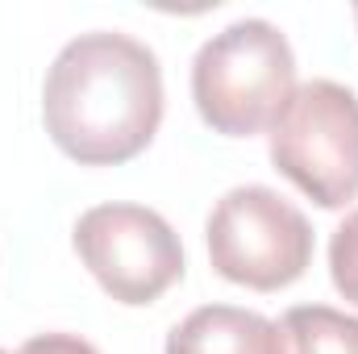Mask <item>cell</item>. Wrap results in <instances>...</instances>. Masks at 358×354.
<instances>
[{
  "label": "cell",
  "mask_w": 358,
  "mask_h": 354,
  "mask_svg": "<svg viewBox=\"0 0 358 354\" xmlns=\"http://www.w3.org/2000/svg\"><path fill=\"white\" fill-rule=\"evenodd\" d=\"M42 121L55 146L84 163L113 167L150 146L163 121V67L129 34H80L46 71Z\"/></svg>",
  "instance_id": "1"
},
{
  "label": "cell",
  "mask_w": 358,
  "mask_h": 354,
  "mask_svg": "<svg viewBox=\"0 0 358 354\" xmlns=\"http://www.w3.org/2000/svg\"><path fill=\"white\" fill-rule=\"evenodd\" d=\"M355 21H358V8H355Z\"/></svg>",
  "instance_id": "10"
},
{
  "label": "cell",
  "mask_w": 358,
  "mask_h": 354,
  "mask_svg": "<svg viewBox=\"0 0 358 354\" xmlns=\"http://www.w3.org/2000/svg\"><path fill=\"white\" fill-rule=\"evenodd\" d=\"M296 92V55L279 25L246 17L213 34L192 63V100L225 138L263 134Z\"/></svg>",
  "instance_id": "2"
},
{
  "label": "cell",
  "mask_w": 358,
  "mask_h": 354,
  "mask_svg": "<svg viewBox=\"0 0 358 354\" xmlns=\"http://www.w3.org/2000/svg\"><path fill=\"white\" fill-rule=\"evenodd\" d=\"M76 250L121 304H150L183 275L179 234L142 204H96L76 221Z\"/></svg>",
  "instance_id": "5"
},
{
  "label": "cell",
  "mask_w": 358,
  "mask_h": 354,
  "mask_svg": "<svg viewBox=\"0 0 358 354\" xmlns=\"http://www.w3.org/2000/svg\"><path fill=\"white\" fill-rule=\"evenodd\" d=\"M208 259L229 283L279 292L313 263V225L275 187H229L208 213Z\"/></svg>",
  "instance_id": "4"
},
{
  "label": "cell",
  "mask_w": 358,
  "mask_h": 354,
  "mask_svg": "<svg viewBox=\"0 0 358 354\" xmlns=\"http://www.w3.org/2000/svg\"><path fill=\"white\" fill-rule=\"evenodd\" d=\"M167 354H283V338L263 313L204 304L171 330Z\"/></svg>",
  "instance_id": "6"
},
{
  "label": "cell",
  "mask_w": 358,
  "mask_h": 354,
  "mask_svg": "<svg viewBox=\"0 0 358 354\" xmlns=\"http://www.w3.org/2000/svg\"><path fill=\"white\" fill-rule=\"evenodd\" d=\"M283 354H358V317L329 304H296L279 321Z\"/></svg>",
  "instance_id": "7"
},
{
  "label": "cell",
  "mask_w": 358,
  "mask_h": 354,
  "mask_svg": "<svg viewBox=\"0 0 358 354\" xmlns=\"http://www.w3.org/2000/svg\"><path fill=\"white\" fill-rule=\"evenodd\" d=\"M329 271H334V288L358 304V208L334 229L329 242Z\"/></svg>",
  "instance_id": "8"
},
{
  "label": "cell",
  "mask_w": 358,
  "mask_h": 354,
  "mask_svg": "<svg viewBox=\"0 0 358 354\" xmlns=\"http://www.w3.org/2000/svg\"><path fill=\"white\" fill-rule=\"evenodd\" d=\"M0 354H13V351H0ZM17 354H100V351L84 338H76V334H38Z\"/></svg>",
  "instance_id": "9"
},
{
  "label": "cell",
  "mask_w": 358,
  "mask_h": 354,
  "mask_svg": "<svg viewBox=\"0 0 358 354\" xmlns=\"http://www.w3.org/2000/svg\"><path fill=\"white\" fill-rule=\"evenodd\" d=\"M271 163L321 208L358 196V96L334 80H308L271 121Z\"/></svg>",
  "instance_id": "3"
}]
</instances>
